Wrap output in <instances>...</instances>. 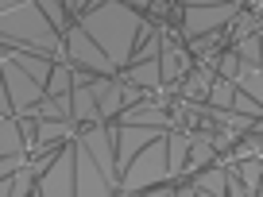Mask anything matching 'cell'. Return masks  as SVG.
Wrapping results in <instances>:
<instances>
[{"label": "cell", "instance_id": "13", "mask_svg": "<svg viewBox=\"0 0 263 197\" xmlns=\"http://www.w3.org/2000/svg\"><path fill=\"white\" fill-rule=\"evenodd\" d=\"M78 135V120H50V116H39V135H35V155L47 147H58V143L74 140Z\"/></svg>", "mask_w": 263, "mask_h": 197}, {"label": "cell", "instance_id": "17", "mask_svg": "<svg viewBox=\"0 0 263 197\" xmlns=\"http://www.w3.org/2000/svg\"><path fill=\"white\" fill-rule=\"evenodd\" d=\"M236 89H244L248 97L263 101V62H248V58H240V70H236Z\"/></svg>", "mask_w": 263, "mask_h": 197}, {"label": "cell", "instance_id": "4", "mask_svg": "<svg viewBox=\"0 0 263 197\" xmlns=\"http://www.w3.org/2000/svg\"><path fill=\"white\" fill-rule=\"evenodd\" d=\"M159 66H163V89L178 97L186 74L194 70V54L182 39V27H171V19H159Z\"/></svg>", "mask_w": 263, "mask_h": 197}, {"label": "cell", "instance_id": "18", "mask_svg": "<svg viewBox=\"0 0 263 197\" xmlns=\"http://www.w3.org/2000/svg\"><path fill=\"white\" fill-rule=\"evenodd\" d=\"M240 170V178H244V186H248V193L252 197H259V182H263V159L259 155H252V159H240V163H232Z\"/></svg>", "mask_w": 263, "mask_h": 197}, {"label": "cell", "instance_id": "14", "mask_svg": "<svg viewBox=\"0 0 263 197\" xmlns=\"http://www.w3.org/2000/svg\"><path fill=\"white\" fill-rule=\"evenodd\" d=\"M116 77H124V82H132V85H140V89H147V93H159V89H163V66H159V58L132 62L128 70H120Z\"/></svg>", "mask_w": 263, "mask_h": 197}, {"label": "cell", "instance_id": "8", "mask_svg": "<svg viewBox=\"0 0 263 197\" xmlns=\"http://www.w3.org/2000/svg\"><path fill=\"white\" fill-rule=\"evenodd\" d=\"M66 54H70V62H74V66L93 70V74H101V77H116V74H120L116 62L97 47V39H93L85 27H78V24L66 31Z\"/></svg>", "mask_w": 263, "mask_h": 197}, {"label": "cell", "instance_id": "1", "mask_svg": "<svg viewBox=\"0 0 263 197\" xmlns=\"http://www.w3.org/2000/svg\"><path fill=\"white\" fill-rule=\"evenodd\" d=\"M78 27H85V31L97 39V47L116 62V70H128L136 47H143V43L159 31V19H151L147 12L132 8L124 0H97V4L78 19Z\"/></svg>", "mask_w": 263, "mask_h": 197}, {"label": "cell", "instance_id": "6", "mask_svg": "<svg viewBox=\"0 0 263 197\" xmlns=\"http://www.w3.org/2000/svg\"><path fill=\"white\" fill-rule=\"evenodd\" d=\"M35 193L39 197H78V147H74V140H66L62 151L54 155V163L39 174Z\"/></svg>", "mask_w": 263, "mask_h": 197}, {"label": "cell", "instance_id": "16", "mask_svg": "<svg viewBox=\"0 0 263 197\" xmlns=\"http://www.w3.org/2000/svg\"><path fill=\"white\" fill-rule=\"evenodd\" d=\"M209 163H217V147L209 143L205 131H194V143H190V155H186V166H182V182L194 178L197 170H205Z\"/></svg>", "mask_w": 263, "mask_h": 197}, {"label": "cell", "instance_id": "10", "mask_svg": "<svg viewBox=\"0 0 263 197\" xmlns=\"http://www.w3.org/2000/svg\"><path fill=\"white\" fill-rule=\"evenodd\" d=\"M74 147H78V197H108V193H116L112 182L105 178V170L97 166V159L89 155V147H85L78 135H74Z\"/></svg>", "mask_w": 263, "mask_h": 197}, {"label": "cell", "instance_id": "11", "mask_svg": "<svg viewBox=\"0 0 263 197\" xmlns=\"http://www.w3.org/2000/svg\"><path fill=\"white\" fill-rule=\"evenodd\" d=\"M224 182H229V166H224V159L217 155V163H209L205 170H197L194 178L178 182V197H224L229 193Z\"/></svg>", "mask_w": 263, "mask_h": 197}, {"label": "cell", "instance_id": "7", "mask_svg": "<svg viewBox=\"0 0 263 197\" xmlns=\"http://www.w3.org/2000/svg\"><path fill=\"white\" fill-rule=\"evenodd\" d=\"M0 74H4V89H8V97H12V105H16L20 116L35 112V108H39V101L47 97V85L35 82L24 66H16L12 58H4V54H0Z\"/></svg>", "mask_w": 263, "mask_h": 197}, {"label": "cell", "instance_id": "22", "mask_svg": "<svg viewBox=\"0 0 263 197\" xmlns=\"http://www.w3.org/2000/svg\"><path fill=\"white\" fill-rule=\"evenodd\" d=\"M62 4H66V12H70V19L78 24V19H82L85 12H89L93 4H97V0H62Z\"/></svg>", "mask_w": 263, "mask_h": 197}, {"label": "cell", "instance_id": "19", "mask_svg": "<svg viewBox=\"0 0 263 197\" xmlns=\"http://www.w3.org/2000/svg\"><path fill=\"white\" fill-rule=\"evenodd\" d=\"M232 101H236V82H232V77H221V74H217L205 105H213V108H232Z\"/></svg>", "mask_w": 263, "mask_h": 197}, {"label": "cell", "instance_id": "12", "mask_svg": "<svg viewBox=\"0 0 263 197\" xmlns=\"http://www.w3.org/2000/svg\"><path fill=\"white\" fill-rule=\"evenodd\" d=\"M190 143H194V131L190 128H171L166 131V170H171V182H182V166H186Z\"/></svg>", "mask_w": 263, "mask_h": 197}, {"label": "cell", "instance_id": "2", "mask_svg": "<svg viewBox=\"0 0 263 197\" xmlns=\"http://www.w3.org/2000/svg\"><path fill=\"white\" fill-rule=\"evenodd\" d=\"M0 43H20L47 58H70L66 54V35L50 24L39 0H0Z\"/></svg>", "mask_w": 263, "mask_h": 197}, {"label": "cell", "instance_id": "3", "mask_svg": "<svg viewBox=\"0 0 263 197\" xmlns=\"http://www.w3.org/2000/svg\"><path fill=\"white\" fill-rule=\"evenodd\" d=\"M155 182H171V170H166V135L151 140L140 155L124 166L116 197H136V193H143L147 186H155Z\"/></svg>", "mask_w": 263, "mask_h": 197}, {"label": "cell", "instance_id": "15", "mask_svg": "<svg viewBox=\"0 0 263 197\" xmlns=\"http://www.w3.org/2000/svg\"><path fill=\"white\" fill-rule=\"evenodd\" d=\"M0 155H20V159H31V151H27V135H24V124H20V116H0Z\"/></svg>", "mask_w": 263, "mask_h": 197}, {"label": "cell", "instance_id": "23", "mask_svg": "<svg viewBox=\"0 0 263 197\" xmlns=\"http://www.w3.org/2000/svg\"><path fill=\"white\" fill-rule=\"evenodd\" d=\"M240 4H244V0H240Z\"/></svg>", "mask_w": 263, "mask_h": 197}, {"label": "cell", "instance_id": "9", "mask_svg": "<svg viewBox=\"0 0 263 197\" xmlns=\"http://www.w3.org/2000/svg\"><path fill=\"white\" fill-rule=\"evenodd\" d=\"M112 128H116V166H120V174L151 140L166 135V128H151V124H120V120H112Z\"/></svg>", "mask_w": 263, "mask_h": 197}, {"label": "cell", "instance_id": "5", "mask_svg": "<svg viewBox=\"0 0 263 197\" xmlns=\"http://www.w3.org/2000/svg\"><path fill=\"white\" fill-rule=\"evenodd\" d=\"M240 0H221V4H197V8H171V19L182 27V39H197V35L221 31L240 16Z\"/></svg>", "mask_w": 263, "mask_h": 197}, {"label": "cell", "instance_id": "21", "mask_svg": "<svg viewBox=\"0 0 263 197\" xmlns=\"http://www.w3.org/2000/svg\"><path fill=\"white\" fill-rule=\"evenodd\" d=\"M229 166V182H224V189H229V197H252L248 193V186H244V178H240V170L232 163H224Z\"/></svg>", "mask_w": 263, "mask_h": 197}, {"label": "cell", "instance_id": "20", "mask_svg": "<svg viewBox=\"0 0 263 197\" xmlns=\"http://www.w3.org/2000/svg\"><path fill=\"white\" fill-rule=\"evenodd\" d=\"M236 70H240V54H236V47H224L221 50V62H217V74L221 77H232V82H236Z\"/></svg>", "mask_w": 263, "mask_h": 197}]
</instances>
